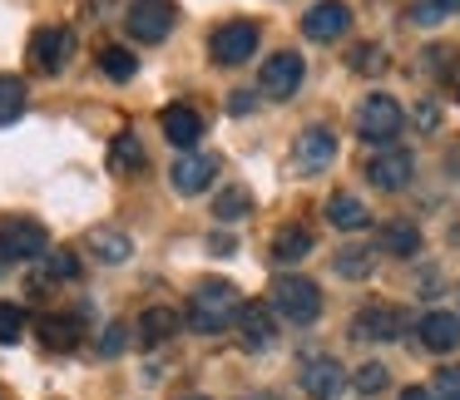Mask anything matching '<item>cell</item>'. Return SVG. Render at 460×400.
Segmentation results:
<instances>
[{"label": "cell", "instance_id": "cell-1", "mask_svg": "<svg viewBox=\"0 0 460 400\" xmlns=\"http://www.w3.org/2000/svg\"><path fill=\"white\" fill-rule=\"evenodd\" d=\"M238 287L223 277H203L199 287H193L189 297V326L203 331V336H213V331H228L233 317H238Z\"/></svg>", "mask_w": 460, "mask_h": 400}, {"label": "cell", "instance_id": "cell-2", "mask_svg": "<svg viewBox=\"0 0 460 400\" xmlns=\"http://www.w3.org/2000/svg\"><path fill=\"white\" fill-rule=\"evenodd\" d=\"M401 129H406V109H401L391 94H367V100H361V109H357V134H361L367 143L391 149Z\"/></svg>", "mask_w": 460, "mask_h": 400}, {"label": "cell", "instance_id": "cell-3", "mask_svg": "<svg viewBox=\"0 0 460 400\" xmlns=\"http://www.w3.org/2000/svg\"><path fill=\"white\" fill-rule=\"evenodd\" d=\"M272 307H278V317L307 326V321L322 317V291L307 277H278L272 282Z\"/></svg>", "mask_w": 460, "mask_h": 400}, {"label": "cell", "instance_id": "cell-4", "mask_svg": "<svg viewBox=\"0 0 460 400\" xmlns=\"http://www.w3.org/2000/svg\"><path fill=\"white\" fill-rule=\"evenodd\" d=\"M50 252V232L35 218H5L0 222V257L5 262H31Z\"/></svg>", "mask_w": 460, "mask_h": 400}, {"label": "cell", "instance_id": "cell-5", "mask_svg": "<svg viewBox=\"0 0 460 400\" xmlns=\"http://www.w3.org/2000/svg\"><path fill=\"white\" fill-rule=\"evenodd\" d=\"M173 21H179V11H173V0H134V5H129V15H124L129 35H134V40H144V45L169 40Z\"/></svg>", "mask_w": 460, "mask_h": 400}, {"label": "cell", "instance_id": "cell-6", "mask_svg": "<svg viewBox=\"0 0 460 400\" xmlns=\"http://www.w3.org/2000/svg\"><path fill=\"white\" fill-rule=\"evenodd\" d=\"M208 50H213V65H243V60H252V50H258V25H252V21L218 25V30H213V40H208Z\"/></svg>", "mask_w": 460, "mask_h": 400}, {"label": "cell", "instance_id": "cell-7", "mask_svg": "<svg viewBox=\"0 0 460 400\" xmlns=\"http://www.w3.org/2000/svg\"><path fill=\"white\" fill-rule=\"evenodd\" d=\"M302 74H307V65H302L297 50H278L268 65H262V94L268 100H292V94L302 90Z\"/></svg>", "mask_w": 460, "mask_h": 400}, {"label": "cell", "instance_id": "cell-8", "mask_svg": "<svg viewBox=\"0 0 460 400\" xmlns=\"http://www.w3.org/2000/svg\"><path fill=\"white\" fill-rule=\"evenodd\" d=\"M332 159H337V139H332V129L312 124V129L297 134V143H292V169L297 173H322Z\"/></svg>", "mask_w": 460, "mask_h": 400}, {"label": "cell", "instance_id": "cell-9", "mask_svg": "<svg viewBox=\"0 0 460 400\" xmlns=\"http://www.w3.org/2000/svg\"><path fill=\"white\" fill-rule=\"evenodd\" d=\"M70 50H75V30H65V25H45L31 40V60H35V70H45V74H60L65 60H70Z\"/></svg>", "mask_w": 460, "mask_h": 400}, {"label": "cell", "instance_id": "cell-10", "mask_svg": "<svg viewBox=\"0 0 460 400\" xmlns=\"http://www.w3.org/2000/svg\"><path fill=\"white\" fill-rule=\"evenodd\" d=\"M233 326H238L243 346L248 351H268L272 341H278V326H272V307L268 301H243L238 317H233Z\"/></svg>", "mask_w": 460, "mask_h": 400}, {"label": "cell", "instance_id": "cell-11", "mask_svg": "<svg viewBox=\"0 0 460 400\" xmlns=\"http://www.w3.org/2000/svg\"><path fill=\"white\" fill-rule=\"evenodd\" d=\"M411 169H416V159H411L406 149H386L367 163V178H371V188H381V193H401L411 183Z\"/></svg>", "mask_w": 460, "mask_h": 400}, {"label": "cell", "instance_id": "cell-12", "mask_svg": "<svg viewBox=\"0 0 460 400\" xmlns=\"http://www.w3.org/2000/svg\"><path fill=\"white\" fill-rule=\"evenodd\" d=\"M159 129L173 149H193V143L203 139V114L193 109V104H169V109L159 114Z\"/></svg>", "mask_w": 460, "mask_h": 400}, {"label": "cell", "instance_id": "cell-13", "mask_svg": "<svg viewBox=\"0 0 460 400\" xmlns=\"http://www.w3.org/2000/svg\"><path fill=\"white\" fill-rule=\"evenodd\" d=\"M347 25H351V11L341 0H317V5L302 15V35H307V40H337Z\"/></svg>", "mask_w": 460, "mask_h": 400}, {"label": "cell", "instance_id": "cell-14", "mask_svg": "<svg viewBox=\"0 0 460 400\" xmlns=\"http://www.w3.org/2000/svg\"><path fill=\"white\" fill-rule=\"evenodd\" d=\"M357 336L361 341H396L401 336V311L386 307V301H371V307L357 311Z\"/></svg>", "mask_w": 460, "mask_h": 400}, {"label": "cell", "instance_id": "cell-15", "mask_svg": "<svg viewBox=\"0 0 460 400\" xmlns=\"http://www.w3.org/2000/svg\"><path fill=\"white\" fill-rule=\"evenodd\" d=\"M213 178H218V159H213V153H189V159L173 163V188L189 193V198H193V193H203Z\"/></svg>", "mask_w": 460, "mask_h": 400}, {"label": "cell", "instance_id": "cell-16", "mask_svg": "<svg viewBox=\"0 0 460 400\" xmlns=\"http://www.w3.org/2000/svg\"><path fill=\"white\" fill-rule=\"evenodd\" d=\"M420 346L426 351H456L460 346V317H450V311H426L420 317Z\"/></svg>", "mask_w": 460, "mask_h": 400}, {"label": "cell", "instance_id": "cell-17", "mask_svg": "<svg viewBox=\"0 0 460 400\" xmlns=\"http://www.w3.org/2000/svg\"><path fill=\"white\" fill-rule=\"evenodd\" d=\"M341 380H347V370H341V361H332V356H312L307 370H302V386H307V396H317V400L337 396Z\"/></svg>", "mask_w": 460, "mask_h": 400}, {"label": "cell", "instance_id": "cell-18", "mask_svg": "<svg viewBox=\"0 0 460 400\" xmlns=\"http://www.w3.org/2000/svg\"><path fill=\"white\" fill-rule=\"evenodd\" d=\"M327 222H332V228H341V232H361L371 222V213H367V203L351 198V193H332V198H327Z\"/></svg>", "mask_w": 460, "mask_h": 400}, {"label": "cell", "instance_id": "cell-19", "mask_svg": "<svg viewBox=\"0 0 460 400\" xmlns=\"http://www.w3.org/2000/svg\"><path fill=\"white\" fill-rule=\"evenodd\" d=\"M35 336H40V346H50V351H75L84 331H80L75 317H40L35 321Z\"/></svg>", "mask_w": 460, "mask_h": 400}, {"label": "cell", "instance_id": "cell-20", "mask_svg": "<svg viewBox=\"0 0 460 400\" xmlns=\"http://www.w3.org/2000/svg\"><path fill=\"white\" fill-rule=\"evenodd\" d=\"M173 331H179V311L173 307H149L139 317V341L144 346H164V341H173Z\"/></svg>", "mask_w": 460, "mask_h": 400}, {"label": "cell", "instance_id": "cell-21", "mask_svg": "<svg viewBox=\"0 0 460 400\" xmlns=\"http://www.w3.org/2000/svg\"><path fill=\"white\" fill-rule=\"evenodd\" d=\"M381 248L391 252V257H416L420 252V228L416 222H386V228H381Z\"/></svg>", "mask_w": 460, "mask_h": 400}, {"label": "cell", "instance_id": "cell-22", "mask_svg": "<svg viewBox=\"0 0 460 400\" xmlns=\"http://www.w3.org/2000/svg\"><path fill=\"white\" fill-rule=\"evenodd\" d=\"M307 252H312V232L297 228V222H292V228H282L278 238H272V262H302Z\"/></svg>", "mask_w": 460, "mask_h": 400}, {"label": "cell", "instance_id": "cell-23", "mask_svg": "<svg viewBox=\"0 0 460 400\" xmlns=\"http://www.w3.org/2000/svg\"><path fill=\"white\" fill-rule=\"evenodd\" d=\"M25 114V80L21 74H0V124H15Z\"/></svg>", "mask_w": 460, "mask_h": 400}, {"label": "cell", "instance_id": "cell-24", "mask_svg": "<svg viewBox=\"0 0 460 400\" xmlns=\"http://www.w3.org/2000/svg\"><path fill=\"white\" fill-rule=\"evenodd\" d=\"M110 169L114 173H139L144 169V149H139L134 134H119V139L110 143Z\"/></svg>", "mask_w": 460, "mask_h": 400}, {"label": "cell", "instance_id": "cell-25", "mask_svg": "<svg viewBox=\"0 0 460 400\" xmlns=\"http://www.w3.org/2000/svg\"><path fill=\"white\" fill-rule=\"evenodd\" d=\"M248 213H252V193H248V188H223L218 203H213V218H218V222L248 218Z\"/></svg>", "mask_w": 460, "mask_h": 400}, {"label": "cell", "instance_id": "cell-26", "mask_svg": "<svg viewBox=\"0 0 460 400\" xmlns=\"http://www.w3.org/2000/svg\"><path fill=\"white\" fill-rule=\"evenodd\" d=\"M90 248H94V257H100V262H124L134 252L129 238H124V232H110V228L90 232Z\"/></svg>", "mask_w": 460, "mask_h": 400}, {"label": "cell", "instance_id": "cell-27", "mask_svg": "<svg viewBox=\"0 0 460 400\" xmlns=\"http://www.w3.org/2000/svg\"><path fill=\"white\" fill-rule=\"evenodd\" d=\"M332 267H337L341 277L361 282V277H371V252H367V248H341V252H337V262H332Z\"/></svg>", "mask_w": 460, "mask_h": 400}, {"label": "cell", "instance_id": "cell-28", "mask_svg": "<svg viewBox=\"0 0 460 400\" xmlns=\"http://www.w3.org/2000/svg\"><path fill=\"white\" fill-rule=\"evenodd\" d=\"M25 336V311L15 301H0V346H15Z\"/></svg>", "mask_w": 460, "mask_h": 400}, {"label": "cell", "instance_id": "cell-29", "mask_svg": "<svg viewBox=\"0 0 460 400\" xmlns=\"http://www.w3.org/2000/svg\"><path fill=\"white\" fill-rule=\"evenodd\" d=\"M100 70H104V74H114V80H134L139 60H134L129 50H119V45H114V50H104V55H100Z\"/></svg>", "mask_w": 460, "mask_h": 400}, {"label": "cell", "instance_id": "cell-30", "mask_svg": "<svg viewBox=\"0 0 460 400\" xmlns=\"http://www.w3.org/2000/svg\"><path fill=\"white\" fill-rule=\"evenodd\" d=\"M45 277H80V257L75 252H45Z\"/></svg>", "mask_w": 460, "mask_h": 400}, {"label": "cell", "instance_id": "cell-31", "mask_svg": "<svg viewBox=\"0 0 460 400\" xmlns=\"http://www.w3.org/2000/svg\"><path fill=\"white\" fill-rule=\"evenodd\" d=\"M351 380H357V390H361V396H376V390L386 386V366H381V361H367V366H361Z\"/></svg>", "mask_w": 460, "mask_h": 400}, {"label": "cell", "instance_id": "cell-32", "mask_svg": "<svg viewBox=\"0 0 460 400\" xmlns=\"http://www.w3.org/2000/svg\"><path fill=\"white\" fill-rule=\"evenodd\" d=\"M436 400H460V366L436 370Z\"/></svg>", "mask_w": 460, "mask_h": 400}, {"label": "cell", "instance_id": "cell-33", "mask_svg": "<svg viewBox=\"0 0 460 400\" xmlns=\"http://www.w3.org/2000/svg\"><path fill=\"white\" fill-rule=\"evenodd\" d=\"M440 15H446V5H440V0H420L416 11H411V21H416V25H436Z\"/></svg>", "mask_w": 460, "mask_h": 400}, {"label": "cell", "instance_id": "cell-34", "mask_svg": "<svg viewBox=\"0 0 460 400\" xmlns=\"http://www.w3.org/2000/svg\"><path fill=\"white\" fill-rule=\"evenodd\" d=\"M351 65H357V70H381V55H376V45H361V50L351 55Z\"/></svg>", "mask_w": 460, "mask_h": 400}, {"label": "cell", "instance_id": "cell-35", "mask_svg": "<svg viewBox=\"0 0 460 400\" xmlns=\"http://www.w3.org/2000/svg\"><path fill=\"white\" fill-rule=\"evenodd\" d=\"M119 346H124V331H119V326H110V331H104V341H100V351H104V356H114Z\"/></svg>", "mask_w": 460, "mask_h": 400}, {"label": "cell", "instance_id": "cell-36", "mask_svg": "<svg viewBox=\"0 0 460 400\" xmlns=\"http://www.w3.org/2000/svg\"><path fill=\"white\" fill-rule=\"evenodd\" d=\"M208 252H218V257H233V252H238V242L218 232V238H208Z\"/></svg>", "mask_w": 460, "mask_h": 400}, {"label": "cell", "instance_id": "cell-37", "mask_svg": "<svg viewBox=\"0 0 460 400\" xmlns=\"http://www.w3.org/2000/svg\"><path fill=\"white\" fill-rule=\"evenodd\" d=\"M401 400H436V396L426 386H411V390H401Z\"/></svg>", "mask_w": 460, "mask_h": 400}, {"label": "cell", "instance_id": "cell-38", "mask_svg": "<svg viewBox=\"0 0 460 400\" xmlns=\"http://www.w3.org/2000/svg\"><path fill=\"white\" fill-rule=\"evenodd\" d=\"M440 5H446V11H460V0H440Z\"/></svg>", "mask_w": 460, "mask_h": 400}, {"label": "cell", "instance_id": "cell-39", "mask_svg": "<svg viewBox=\"0 0 460 400\" xmlns=\"http://www.w3.org/2000/svg\"><path fill=\"white\" fill-rule=\"evenodd\" d=\"M193 400H203V396H193Z\"/></svg>", "mask_w": 460, "mask_h": 400}]
</instances>
